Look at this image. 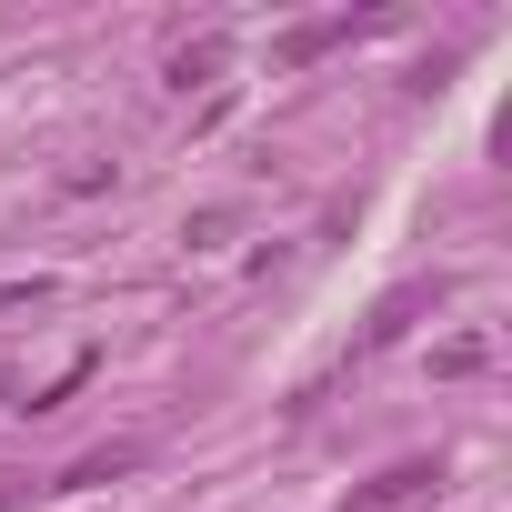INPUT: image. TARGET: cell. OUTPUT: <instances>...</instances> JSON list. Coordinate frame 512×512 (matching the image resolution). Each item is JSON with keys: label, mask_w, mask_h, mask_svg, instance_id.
<instances>
[{"label": "cell", "mask_w": 512, "mask_h": 512, "mask_svg": "<svg viewBox=\"0 0 512 512\" xmlns=\"http://www.w3.org/2000/svg\"><path fill=\"white\" fill-rule=\"evenodd\" d=\"M211 71H221V41H191V51H171V81H181V91H191V81H211Z\"/></svg>", "instance_id": "4"}, {"label": "cell", "mask_w": 512, "mask_h": 512, "mask_svg": "<svg viewBox=\"0 0 512 512\" xmlns=\"http://www.w3.org/2000/svg\"><path fill=\"white\" fill-rule=\"evenodd\" d=\"M422 482H442V462H392L382 482H362V492H352V512H392V502H412Z\"/></svg>", "instance_id": "1"}, {"label": "cell", "mask_w": 512, "mask_h": 512, "mask_svg": "<svg viewBox=\"0 0 512 512\" xmlns=\"http://www.w3.org/2000/svg\"><path fill=\"white\" fill-rule=\"evenodd\" d=\"M131 462H141V452H131V442H111V452H81L61 482H111V472H131Z\"/></svg>", "instance_id": "3"}, {"label": "cell", "mask_w": 512, "mask_h": 512, "mask_svg": "<svg viewBox=\"0 0 512 512\" xmlns=\"http://www.w3.org/2000/svg\"><path fill=\"white\" fill-rule=\"evenodd\" d=\"M352 31H372V21H302V31H282V51H272V61H282V71H302V61H322L332 41H352Z\"/></svg>", "instance_id": "2"}, {"label": "cell", "mask_w": 512, "mask_h": 512, "mask_svg": "<svg viewBox=\"0 0 512 512\" xmlns=\"http://www.w3.org/2000/svg\"><path fill=\"white\" fill-rule=\"evenodd\" d=\"M432 372H482V342H472V332H462V342H442V352H432Z\"/></svg>", "instance_id": "5"}]
</instances>
